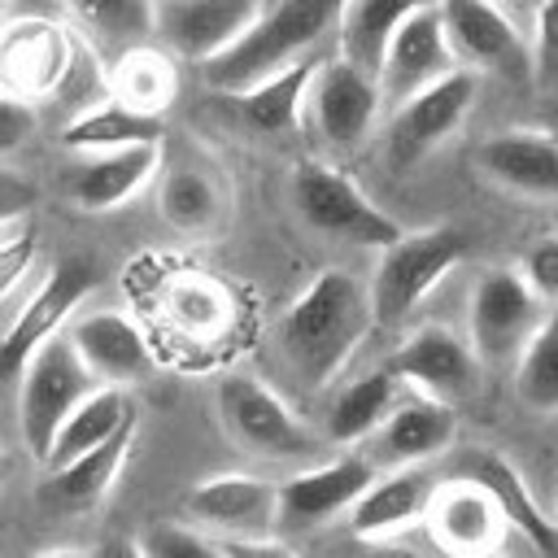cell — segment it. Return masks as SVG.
<instances>
[{
  "instance_id": "cell-41",
  "label": "cell",
  "mask_w": 558,
  "mask_h": 558,
  "mask_svg": "<svg viewBox=\"0 0 558 558\" xmlns=\"http://www.w3.org/2000/svg\"><path fill=\"white\" fill-rule=\"evenodd\" d=\"M31 131H35V105L0 92V153L22 148L31 140Z\"/></svg>"
},
{
  "instance_id": "cell-12",
  "label": "cell",
  "mask_w": 558,
  "mask_h": 558,
  "mask_svg": "<svg viewBox=\"0 0 558 558\" xmlns=\"http://www.w3.org/2000/svg\"><path fill=\"white\" fill-rule=\"evenodd\" d=\"M74 48V31L39 17V13H17L9 22H0V92L35 105V100H52L65 61Z\"/></svg>"
},
{
  "instance_id": "cell-40",
  "label": "cell",
  "mask_w": 558,
  "mask_h": 558,
  "mask_svg": "<svg viewBox=\"0 0 558 558\" xmlns=\"http://www.w3.org/2000/svg\"><path fill=\"white\" fill-rule=\"evenodd\" d=\"M35 201H39L35 183H31L26 174H17V170L0 166V231L17 227V222L35 209Z\"/></svg>"
},
{
  "instance_id": "cell-30",
  "label": "cell",
  "mask_w": 558,
  "mask_h": 558,
  "mask_svg": "<svg viewBox=\"0 0 558 558\" xmlns=\"http://www.w3.org/2000/svg\"><path fill=\"white\" fill-rule=\"evenodd\" d=\"M153 140H161V118L157 113H140V109H131V105H122L113 96L92 105V109H83V113H74L65 122V131H61V144L70 153H83V157L131 148V144H153Z\"/></svg>"
},
{
  "instance_id": "cell-3",
  "label": "cell",
  "mask_w": 558,
  "mask_h": 558,
  "mask_svg": "<svg viewBox=\"0 0 558 558\" xmlns=\"http://www.w3.org/2000/svg\"><path fill=\"white\" fill-rule=\"evenodd\" d=\"M466 248H471V235H466V227H453V222L423 227V231H401L384 248V257L375 266V279L366 283L375 323L379 327L405 323L432 296V288L466 257Z\"/></svg>"
},
{
  "instance_id": "cell-18",
  "label": "cell",
  "mask_w": 558,
  "mask_h": 558,
  "mask_svg": "<svg viewBox=\"0 0 558 558\" xmlns=\"http://www.w3.org/2000/svg\"><path fill=\"white\" fill-rule=\"evenodd\" d=\"M70 344L83 357V366L96 375V384L109 388H131L140 379H148L153 371V353L144 331L122 314V310H78L70 318Z\"/></svg>"
},
{
  "instance_id": "cell-43",
  "label": "cell",
  "mask_w": 558,
  "mask_h": 558,
  "mask_svg": "<svg viewBox=\"0 0 558 558\" xmlns=\"http://www.w3.org/2000/svg\"><path fill=\"white\" fill-rule=\"evenodd\" d=\"M357 558H427V554H418L397 536H384V541H357Z\"/></svg>"
},
{
  "instance_id": "cell-31",
  "label": "cell",
  "mask_w": 558,
  "mask_h": 558,
  "mask_svg": "<svg viewBox=\"0 0 558 558\" xmlns=\"http://www.w3.org/2000/svg\"><path fill=\"white\" fill-rule=\"evenodd\" d=\"M174 92H179V70H174V57L166 48L131 44L109 65V96L140 109V113L161 118V109L174 100Z\"/></svg>"
},
{
  "instance_id": "cell-28",
  "label": "cell",
  "mask_w": 558,
  "mask_h": 558,
  "mask_svg": "<svg viewBox=\"0 0 558 558\" xmlns=\"http://www.w3.org/2000/svg\"><path fill=\"white\" fill-rule=\"evenodd\" d=\"M135 418V405H131V397H126V388H109V384H96L65 418H61V427H57V436H52V445H48V453H44V466L48 471H57V466H65V462H74L78 453H87V449H96L100 440H109L122 423H131Z\"/></svg>"
},
{
  "instance_id": "cell-33",
  "label": "cell",
  "mask_w": 558,
  "mask_h": 558,
  "mask_svg": "<svg viewBox=\"0 0 558 558\" xmlns=\"http://www.w3.org/2000/svg\"><path fill=\"white\" fill-rule=\"evenodd\" d=\"M231 292L214 275H183L179 283L166 288V318L196 340H214L231 327Z\"/></svg>"
},
{
  "instance_id": "cell-8",
  "label": "cell",
  "mask_w": 558,
  "mask_h": 558,
  "mask_svg": "<svg viewBox=\"0 0 558 558\" xmlns=\"http://www.w3.org/2000/svg\"><path fill=\"white\" fill-rule=\"evenodd\" d=\"M541 305L545 301L527 288L519 266H488L475 279L471 305H466L471 349L480 353V362L484 366H506L510 357H519L523 344L532 340V331L545 318Z\"/></svg>"
},
{
  "instance_id": "cell-29",
  "label": "cell",
  "mask_w": 558,
  "mask_h": 558,
  "mask_svg": "<svg viewBox=\"0 0 558 558\" xmlns=\"http://www.w3.org/2000/svg\"><path fill=\"white\" fill-rule=\"evenodd\" d=\"M423 4H436V0H349L336 17L340 57L366 74H379V61H384L397 26Z\"/></svg>"
},
{
  "instance_id": "cell-25",
  "label": "cell",
  "mask_w": 558,
  "mask_h": 558,
  "mask_svg": "<svg viewBox=\"0 0 558 558\" xmlns=\"http://www.w3.org/2000/svg\"><path fill=\"white\" fill-rule=\"evenodd\" d=\"M131 445H135V418L122 423V427H118L109 440H100L96 449L78 453L74 462L48 471L44 497H48L52 506H61V510H92V506H100V501L109 497V488L118 484Z\"/></svg>"
},
{
  "instance_id": "cell-7",
  "label": "cell",
  "mask_w": 558,
  "mask_h": 558,
  "mask_svg": "<svg viewBox=\"0 0 558 558\" xmlns=\"http://www.w3.org/2000/svg\"><path fill=\"white\" fill-rule=\"evenodd\" d=\"M475 96H480V74L458 65L445 78H436V83L418 87L414 96H405L401 105H392L388 131H384L392 166L405 170V166H418L423 157H432L466 122Z\"/></svg>"
},
{
  "instance_id": "cell-45",
  "label": "cell",
  "mask_w": 558,
  "mask_h": 558,
  "mask_svg": "<svg viewBox=\"0 0 558 558\" xmlns=\"http://www.w3.org/2000/svg\"><path fill=\"white\" fill-rule=\"evenodd\" d=\"M39 558H96V554H87V549H48V554H39Z\"/></svg>"
},
{
  "instance_id": "cell-26",
  "label": "cell",
  "mask_w": 558,
  "mask_h": 558,
  "mask_svg": "<svg viewBox=\"0 0 558 558\" xmlns=\"http://www.w3.org/2000/svg\"><path fill=\"white\" fill-rule=\"evenodd\" d=\"M314 70L318 61L314 57H301L240 92H231V105L235 113L253 126V131H266V135H288L301 126L305 118V96H310V83H314Z\"/></svg>"
},
{
  "instance_id": "cell-27",
  "label": "cell",
  "mask_w": 558,
  "mask_h": 558,
  "mask_svg": "<svg viewBox=\"0 0 558 558\" xmlns=\"http://www.w3.org/2000/svg\"><path fill=\"white\" fill-rule=\"evenodd\" d=\"M401 388H405V384L388 371V362H384V366H375V371L353 375V379H349V384H340V388H336V397L327 401L323 436H327V440H336V445L366 440V436L384 423V414L392 410V401L401 397Z\"/></svg>"
},
{
  "instance_id": "cell-16",
  "label": "cell",
  "mask_w": 558,
  "mask_h": 558,
  "mask_svg": "<svg viewBox=\"0 0 558 558\" xmlns=\"http://www.w3.org/2000/svg\"><path fill=\"white\" fill-rule=\"evenodd\" d=\"M449 70H458V57L449 48L440 9L436 4H423V9H414L397 26V35H392V44H388V52L379 61L375 83H379V96L388 105H401L405 96H414L418 87L445 78Z\"/></svg>"
},
{
  "instance_id": "cell-34",
  "label": "cell",
  "mask_w": 558,
  "mask_h": 558,
  "mask_svg": "<svg viewBox=\"0 0 558 558\" xmlns=\"http://www.w3.org/2000/svg\"><path fill=\"white\" fill-rule=\"evenodd\" d=\"M83 39L96 48H131L153 35V0H65Z\"/></svg>"
},
{
  "instance_id": "cell-2",
  "label": "cell",
  "mask_w": 558,
  "mask_h": 558,
  "mask_svg": "<svg viewBox=\"0 0 558 558\" xmlns=\"http://www.w3.org/2000/svg\"><path fill=\"white\" fill-rule=\"evenodd\" d=\"M349 0H279L270 9H262V17L248 26V35H240L227 52H218L214 61H205L201 78L205 87L231 96L301 57H310L318 48V39L327 31H336V17Z\"/></svg>"
},
{
  "instance_id": "cell-22",
  "label": "cell",
  "mask_w": 558,
  "mask_h": 558,
  "mask_svg": "<svg viewBox=\"0 0 558 558\" xmlns=\"http://www.w3.org/2000/svg\"><path fill=\"white\" fill-rule=\"evenodd\" d=\"M375 436V466H410V462H432L440 453L453 449L458 436V418L453 405L427 392H410L397 397L392 410L384 414V423L371 432Z\"/></svg>"
},
{
  "instance_id": "cell-42",
  "label": "cell",
  "mask_w": 558,
  "mask_h": 558,
  "mask_svg": "<svg viewBox=\"0 0 558 558\" xmlns=\"http://www.w3.org/2000/svg\"><path fill=\"white\" fill-rule=\"evenodd\" d=\"M227 558H296L292 545H283L279 536H235V541H222Z\"/></svg>"
},
{
  "instance_id": "cell-36",
  "label": "cell",
  "mask_w": 558,
  "mask_h": 558,
  "mask_svg": "<svg viewBox=\"0 0 558 558\" xmlns=\"http://www.w3.org/2000/svg\"><path fill=\"white\" fill-rule=\"evenodd\" d=\"M140 545L148 558H227L222 541L192 523H157L144 532Z\"/></svg>"
},
{
  "instance_id": "cell-35",
  "label": "cell",
  "mask_w": 558,
  "mask_h": 558,
  "mask_svg": "<svg viewBox=\"0 0 558 558\" xmlns=\"http://www.w3.org/2000/svg\"><path fill=\"white\" fill-rule=\"evenodd\" d=\"M514 392L536 414H558V314H545L514 366Z\"/></svg>"
},
{
  "instance_id": "cell-6",
  "label": "cell",
  "mask_w": 558,
  "mask_h": 558,
  "mask_svg": "<svg viewBox=\"0 0 558 558\" xmlns=\"http://www.w3.org/2000/svg\"><path fill=\"white\" fill-rule=\"evenodd\" d=\"M96 388V375L83 366V357L74 353L70 336H52L48 344H39L26 366L17 371V427L26 449L44 462L61 418Z\"/></svg>"
},
{
  "instance_id": "cell-15",
  "label": "cell",
  "mask_w": 558,
  "mask_h": 558,
  "mask_svg": "<svg viewBox=\"0 0 558 558\" xmlns=\"http://www.w3.org/2000/svg\"><path fill=\"white\" fill-rule=\"evenodd\" d=\"M449 480H471V484H480V488L497 501L506 527H519L523 541H527L541 558H558V523L536 506L527 480H523L497 449H484V445L458 449V453L449 458Z\"/></svg>"
},
{
  "instance_id": "cell-21",
  "label": "cell",
  "mask_w": 558,
  "mask_h": 558,
  "mask_svg": "<svg viewBox=\"0 0 558 558\" xmlns=\"http://www.w3.org/2000/svg\"><path fill=\"white\" fill-rule=\"evenodd\" d=\"M475 166L484 170L488 183L514 196L558 201V135L549 131H532V126L497 131L475 148Z\"/></svg>"
},
{
  "instance_id": "cell-11",
  "label": "cell",
  "mask_w": 558,
  "mask_h": 558,
  "mask_svg": "<svg viewBox=\"0 0 558 558\" xmlns=\"http://www.w3.org/2000/svg\"><path fill=\"white\" fill-rule=\"evenodd\" d=\"M388 371L401 384H410L414 392L440 397L449 405L471 401L480 392V379H484V362L471 349V340L440 327V323H427L414 336H405L401 349H392Z\"/></svg>"
},
{
  "instance_id": "cell-19",
  "label": "cell",
  "mask_w": 558,
  "mask_h": 558,
  "mask_svg": "<svg viewBox=\"0 0 558 558\" xmlns=\"http://www.w3.org/2000/svg\"><path fill=\"white\" fill-rule=\"evenodd\" d=\"M440 480L427 462H410V466H392L388 475H375L362 497L349 506V532L357 541H384L397 536L414 523L427 519L432 497H436Z\"/></svg>"
},
{
  "instance_id": "cell-39",
  "label": "cell",
  "mask_w": 558,
  "mask_h": 558,
  "mask_svg": "<svg viewBox=\"0 0 558 558\" xmlns=\"http://www.w3.org/2000/svg\"><path fill=\"white\" fill-rule=\"evenodd\" d=\"M31 262H35V231L31 227H22V231L0 240V296H9L26 279Z\"/></svg>"
},
{
  "instance_id": "cell-10",
  "label": "cell",
  "mask_w": 558,
  "mask_h": 558,
  "mask_svg": "<svg viewBox=\"0 0 558 558\" xmlns=\"http://www.w3.org/2000/svg\"><path fill=\"white\" fill-rule=\"evenodd\" d=\"M96 288V266L83 257H70L61 266H52L44 275V283L35 288V296L13 314L9 331L0 336V375L17 379V371L26 366V357L48 344L52 336H61V327L83 310L87 292Z\"/></svg>"
},
{
  "instance_id": "cell-9",
  "label": "cell",
  "mask_w": 558,
  "mask_h": 558,
  "mask_svg": "<svg viewBox=\"0 0 558 558\" xmlns=\"http://www.w3.org/2000/svg\"><path fill=\"white\" fill-rule=\"evenodd\" d=\"M183 519L218 541L275 536L279 532V484L244 471L196 480L183 497Z\"/></svg>"
},
{
  "instance_id": "cell-38",
  "label": "cell",
  "mask_w": 558,
  "mask_h": 558,
  "mask_svg": "<svg viewBox=\"0 0 558 558\" xmlns=\"http://www.w3.org/2000/svg\"><path fill=\"white\" fill-rule=\"evenodd\" d=\"M519 275L527 279V288H532L541 301L558 305V235L536 240V244L527 248V257H523Z\"/></svg>"
},
{
  "instance_id": "cell-24",
  "label": "cell",
  "mask_w": 558,
  "mask_h": 558,
  "mask_svg": "<svg viewBox=\"0 0 558 558\" xmlns=\"http://www.w3.org/2000/svg\"><path fill=\"white\" fill-rule=\"evenodd\" d=\"M161 170V140L153 144H131V148H113V153H92L70 170V201L87 214H109L118 205H126L144 183H153V174Z\"/></svg>"
},
{
  "instance_id": "cell-1",
  "label": "cell",
  "mask_w": 558,
  "mask_h": 558,
  "mask_svg": "<svg viewBox=\"0 0 558 558\" xmlns=\"http://www.w3.org/2000/svg\"><path fill=\"white\" fill-rule=\"evenodd\" d=\"M371 327H375L371 288L362 279H353L349 270L327 266L283 310V318L275 327V349H279L288 375L301 388L318 392L344 371V362L357 353V344L371 336Z\"/></svg>"
},
{
  "instance_id": "cell-32",
  "label": "cell",
  "mask_w": 558,
  "mask_h": 558,
  "mask_svg": "<svg viewBox=\"0 0 558 558\" xmlns=\"http://www.w3.org/2000/svg\"><path fill=\"white\" fill-rule=\"evenodd\" d=\"M157 205H161L166 227H174L183 235H205L222 218V187L201 166H174L161 174Z\"/></svg>"
},
{
  "instance_id": "cell-46",
  "label": "cell",
  "mask_w": 558,
  "mask_h": 558,
  "mask_svg": "<svg viewBox=\"0 0 558 558\" xmlns=\"http://www.w3.org/2000/svg\"><path fill=\"white\" fill-rule=\"evenodd\" d=\"M4 480H9V453L0 449V484H4Z\"/></svg>"
},
{
  "instance_id": "cell-13",
  "label": "cell",
  "mask_w": 558,
  "mask_h": 558,
  "mask_svg": "<svg viewBox=\"0 0 558 558\" xmlns=\"http://www.w3.org/2000/svg\"><path fill=\"white\" fill-rule=\"evenodd\" d=\"M262 17V0H153V35L170 57L214 61Z\"/></svg>"
},
{
  "instance_id": "cell-4",
  "label": "cell",
  "mask_w": 558,
  "mask_h": 558,
  "mask_svg": "<svg viewBox=\"0 0 558 558\" xmlns=\"http://www.w3.org/2000/svg\"><path fill=\"white\" fill-rule=\"evenodd\" d=\"M292 205L301 222L318 235L366 244V248H388L401 235V222L388 218L340 166L305 157L292 166Z\"/></svg>"
},
{
  "instance_id": "cell-20",
  "label": "cell",
  "mask_w": 558,
  "mask_h": 558,
  "mask_svg": "<svg viewBox=\"0 0 558 558\" xmlns=\"http://www.w3.org/2000/svg\"><path fill=\"white\" fill-rule=\"evenodd\" d=\"M375 475L379 466L362 453H344L323 466L296 471L288 484H279V527H314L344 514Z\"/></svg>"
},
{
  "instance_id": "cell-17",
  "label": "cell",
  "mask_w": 558,
  "mask_h": 558,
  "mask_svg": "<svg viewBox=\"0 0 558 558\" xmlns=\"http://www.w3.org/2000/svg\"><path fill=\"white\" fill-rule=\"evenodd\" d=\"M449 48L458 65L466 70H493V74H523L527 48L519 26L501 13L497 0H436Z\"/></svg>"
},
{
  "instance_id": "cell-48",
  "label": "cell",
  "mask_w": 558,
  "mask_h": 558,
  "mask_svg": "<svg viewBox=\"0 0 558 558\" xmlns=\"http://www.w3.org/2000/svg\"><path fill=\"white\" fill-rule=\"evenodd\" d=\"M554 126H558V113H554Z\"/></svg>"
},
{
  "instance_id": "cell-14",
  "label": "cell",
  "mask_w": 558,
  "mask_h": 558,
  "mask_svg": "<svg viewBox=\"0 0 558 558\" xmlns=\"http://www.w3.org/2000/svg\"><path fill=\"white\" fill-rule=\"evenodd\" d=\"M379 105H384V96H379L375 74L357 70L344 57L318 61L314 83H310V96H305V109H310L318 135L336 153H353L371 135V126L379 118Z\"/></svg>"
},
{
  "instance_id": "cell-44",
  "label": "cell",
  "mask_w": 558,
  "mask_h": 558,
  "mask_svg": "<svg viewBox=\"0 0 558 558\" xmlns=\"http://www.w3.org/2000/svg\"><path fill=\"white\" fill-rule=\"evenodd\" d=\"M96 558H148V554H144V545L131 541V536H109V541L96 549Z\"/></svg>"
},
{
  "instance_id": "cell-5",
  "label": "cell",
  "mask_w": 558,
  "mask_h": 558,
  "mask_svg": "<svg viewBox=\"0 0 558 558\" xmlns=\"http://www.w3.org/2000/svg\"><path fill=\"white\" fill-rule=\"evenodd\" d=\"M218 418L231 445H240L253 458L296 462L318 449V436L296 418V410L248 371L218 379Z\"/></svg>"
},
{
  "instance_id": "cell-37",
  "label": "cell",
  "mask_w": 558,
  "mask_h": 558,
  "mask_svg": "<svg viewBox=\"0 0 558 558\" xmlns=\"http://www.w3.org/2000/svg\"><path fill=\"white\" fill-rule=\"evenodd\" d=\"M527 65L541 87H558V0H541V9H536Z\"/></svg>"
},
{
  "instance_id": "cell-23",
  "label": "cell",
  "mask_w": 558,
  "mask_h": 558,
  "mask_svg": "<svg viewBox=\"0 0 558 558\" xmlns=\"http://www.w3.org/2000/svg\"><path fill=\"white\" fill-rule=\"evenodd\" d=\"M432 527V536L440 541L445 554L453 558H480V554H493L501 532H506V519L497 510V501L471 484V480H440L436 497H432V510L423 519Z\"/></svg>"
},
{
  "instance_id": "cell-47",
  "label": "cell",
  "mask_w": 558,
  "mask_h": 558,
  "mask_svg": "<svg viewBox=\"0 0 558 558\" xmlns=\"http://www.w3.org/2000/svg\"><path fill=\"white\" fill-rule=\"evenodd\" d=\"M480 558H501V554H497V549H493V554H480Z\"/></svg>"
}]
</instances>
